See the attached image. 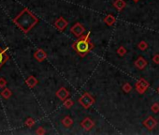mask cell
<instances>
[{
	"label": "cell",
	"mask_w": 159,
	"mask_h": 135,
	"mask_svg": "<svg viewBox=\"0 0 159 135\" xmlns=\"http://www.w3.org/2000/svg\"><path fill=\"white\" fill-rule=\"evenodd\" d=\"M13 22L23 32L27 33L38 23L39 19L29 9H25L20 14L15 17Z\"/></svg>",
	"instance_id": "6da1fadb"
},
{
	"label": "cell",
	"mask_w": 159,
	"mask_h": 135,
	"mask_svg": "<svg viewBox=\"0 0 159 135\" xmlns=\"http://www.w3.org/2000/svg\"><path fill=\"white\" fill-rule=\"evenodd\" d=\"M90 32L86 34L85 37H82L76 43V49L79 52L80 56H85L86 53L90 51V42H89V37Z\"/></svg>",
	"instance_id": "7a4b0ae2"
},
{
	"label": "cell",
	"mask_w": 159,
	"mask_h": 135,
	"mask_svg": "<svg viewBox=\"0 0 159 135\" xmlns=\"http://www.w3.org/2000/svg\"><path fill=\"white\" fill-rule=\"evenodd\" d=\"M79 102L83 108L88 109V108H90L94 103V99L89 93H84L79 99Z\"/></svg>",
	"instance_id": "3957f363"
},
{
	"label": "cell",
	"mask_w": 159,
	"mask_h": 135,
	"mask_svg": "<svg viewBox=\"0 0 159 135\" xmlns=\"http://www.w3.org/2000/svg\"><path fill=\"white\" fill-rule=\"evenodd\" d=\"M149 87V83L143 78H140L136 84V89L140 94H143Z\"/></svg>",
	"instance_id": "277c9868"
},
{
	"label": "cell",
	"mask_w": 159,
	"mask_h": 135,
	"mask_svg": "<svg viewBox=\"0 0 159 135\" xmlns=\"http://www.w3.org/2000/svg\"><path fill=\"white\" fill-rule=\"evenodd\" d=\"M70 31H71V33L73 35H75L76 37H80L84 33V31H85V29H84V27L82 25V23H77L76 25H74L72 26Z\"/></svg>",
	"instance_id": "5b68a950"
},
{
	"label": "cell",
	"mask_w": 159,
	"mask_h": 135,
	"mask_svg": "<svg viewBox=\"0 0 159 135\" xmlns=\"http://www.w3.org/2000/svg\"><path fill=\"white\" fill-rule=\"evenodd\" d=\"M80 126H82L85 130H90L91 129H93V128L94 127V122L91 119V118L86 117L82 121Z\"/></svg>",
	"instance_id": "8992f818"
},
{
	"label": "cell",
	"mask_w": 159,
	"mask_h": 135,
	"mask_svg": "<svg viewBox=\"0 0 159 135\" xmlns=\"http://www.w3.org/2000/svg\"><path fill=\"white\" fill-rule=\"evenodd\" d=\"M69 96V92L66 87H61L56 92V97L61 100H66Z\"/></svg>",
	"instance_id": "52a82bcc"
},
{
	"label": "cell",
	"mask_w": 159,
	"mask_h": 135,
	"mask_svg": "<svg viewBox=\"0 0 159 135\" xmlns=\"http://www.w3.org/2000/svg\"><path fill=\"white\" fill-rule=\"evenodd\" d=\"M143 125L147 128L148 130H153L154 127L157 126V121L154 119L153 116H149L146 120L143 122Z\"/></svg>",
	"instance_id": "ba28073f"
},
{
	"label": "cell",
	"mask_w": 159,
	"mask_h": 135,
	"mask_svg": "<svg viewBox=\"0 0 159 135\" xmlns=\"http://www.w3.org/2000/svg\"><path fill=\"white\" fill-rule=\"evenodd\" d=\"M67 23H67L66 20L63 18V17H60V18H58L55 21V27L58 30H60V31H63V30L67 26Z\"/></svg>",
	"instance_id": "9c48e42d"
},
{
	"label": "cell",
	"mask_w": 159,
	"mask_h": 135,
	"mask_svg": "<svg viewBox=\"0 0 159 135\" xmlns=\"http://www.w3.org/2000/svg\"><path fill=\"white\" fill-rule=\"evenodd\" d=\"M34 57H35V59L37 60V61L42 62L44 59H46L47 53L44 52L42 49H39L35 53H34Z\"/></svg>",
	"instance_id": "30bf717a"
},
{
	"label": "cell",
	"mask_w": 159,
	"mask_h": 135,
	"mask_svg": "<svg viewBox=\"0 0 159 135\" xmlns=\"http://www.w3.org/2000/svg\"><path fill=\"white\" fill-rule=\"evenodd\" d=\"M7 50H8V48H7L6 50H3L1 47H0V68L4 65L5 62L8 61V59H9L8 53H6Z\"/></svg>",
	"instance_id": "8fae6325"
},
{
	"label": "cell",
	"mask_w": 159,
	"mask_h": 135,
	"mask_svg": "<svg viewBox=\"0 0 159 135\" xmlns=\"http://www.w3.org/2000/svg\"><path fill=\"white\" fill-rule=\"evenodd\" d=\"M135 66H136L138 70H143L145 67L147 66V61L146 59L143 58V57L140 56L136 60V62H135Z\"/></svg>",
	"instance_id": "7c38bea8"
},
{
	"label": "cell",
	"mask_w": 159,
	"mask_h": 135,
	"mask_svg": "<svg viewBox=\"0 0 159 135\" xmlns=\"http://www.w3.org/2000/svg\"><path fill=\"white\" fill-rule=\"evenodd\" d=\"M25 84L30 87V88H33L37 86L38 84V80H37L34 76H29L27 79L25 80Z\"/></svg>",
	"instance_id": "4fadbf2b"
},
{
	"label": "cell",
	"mask_w": 159,
	"mask_h": 135,
	"mask_svg": "<svg viewBox=\"0 0 159 135\" xmlns=\"http://www.w3.org/2000/svg\"><path fill=\"white\" fill-rule=\"evenodd\" d=\"M104 22H105V23H106V25L110 26V25H113L114 23H115L116 19H115V17H114L113 15L109 14V15H107L106 18L104 19Z\"/></svg>",
	"instance_id": "5bb4252c"
},
{
	"label": "cell",
	"mask_w": 159,
	"mask_h": 135,
	"mask_svg": "<svg viewBox=\"0 0 159 135\" xmlns=\"http://www.w3.org/2000/svg\"><path fill=\"white\" fill-rule=\"evenodd\" d=\"M113 6L115 7L118 11H121V9H123L124 7L126 6V4L124 0H115L114 3H113Z\"/></svg>",
	"instance_id": "9a60e30c"
},
{
	"label": "cell",
	"mask_w": 159,
	"mask_h": 135,
	"mask_svg": "<svg viewBox=\"0 0 159 135\" xmlns=\"http://www.w3.org/2000/svg\"><path fill=\"white\" fill-rule=\"evenodd\" d=\"M62 124H63L66 128H69V127H71V126H72V124H73V120H72V118H71V117H69V116H66V117L62 120Z\"/></svg>",
	"instance_id": "2e32d148"
},
{
	"label": "cell",
	"mask_w": 159,
	"mask_h": 135,
	"mask_svg": "<svg viewBox=\"0 0 159 135\" xmlns=\"http://www.w3.org/2000/svg\"><path fill=\"white\" fill-rule=\"evenodd\" d=\"M11 95H12L11 91L9 88H5L1 91V96L4 98V99H9V98H11Z\"/></svg>",
	"instance_id": "e0dca14e"
},
{
	"label": "cell",
	"mask_w": 159,
	"mask_h": 135,
	"mask_svg": "<svg viewBox=\"0 0 159 135\" xmlns=\"http://www.w3.org/2000/svg\"><path fill=\"white\" fill-rule=\"evenodd\" d=\"M64 106H65L66 108H67V109H69V108H71L73 106V101L72 100L70 99H67L65 101H64Z\"/></svg>",
	"instance_id": "ac0fdd59"
},
{
	"label": "cell",
	"mask_w": 159,
	"mask_h": 135,
	"mask_svg": "<svg viewBox=\"0 0 159 135\" xmlns=\"http://www.w3.org/2000/svg\"><path fill=\"white\" fill-rule=\"evenodd\" d=\"M117 53H118V55H119L120 56H124V55L126 53V48H124V46L119 47V48H118V50H117Z\"/></svg>",
	"instance_id": "d6986e66"
},
{
	"label": "cell",
	"mask_w": 159,
	"mask_h": 135,
	"mask_svg": "<svg viewBox=\"0 0 159 135\" xmlns=\"http://www.w3.org/2000/svg\"><path fill=\"white\" fill-rule=\"evenodd\" d=\"M123 90L126 93H129L130 91L132 90V86H131V84H128V83H126L123 86Z\"/></svg>",
	"instance_id": "ffe728a7"
},
{
	"label": "cell",
	"mask_w": 159,
	"mask_h": 135,
	"mask_svg": "<svg viewBox=\"0 0 159 135\" xmlns=\"http://www.w3.org/2000/svg\"><path fill=\"white\" fill-rule=\"evenodd\" d=\"M25 125H26L27 127L31 128V127L34 126V125H35V120H34L33 118L29 117V118H27V119L25 120Z\"/></svg>",
	"instance_id": "44dd1931"
},
{
	"label": "cell",
	"mask_w": 159,
	"mask_h": 135,
	"mask_svg": "<svg viewBox=\"0 0 159 135\" xmlns=\"http://www.w3.org/2000/svg\"><path fill=\"white\" fill-rule=\"evenodd\" d=\"M138 48H140L141 51H145L148 48V44L146 43V41H140L138 43Z\"/></svg>",
	"instance_id": "7402d4cb"
},
{
	"label": "cell",
	"mask_w": 159,
	"mask_h": 135,
	"mask_svg": "<svg viewBox=\"0 0 159 135\" xmlns=\"http://www.w3.org/2000/svg\"><path fill=\"white\" fill-rule=\"evenodd\" d=\"M151 110H152V112H154V113H158L159 112V103H154L153 104V106L151 107Z\"/></svg>",
	"instance_id": "603a6c76"
},
{
	"label": "cell",
	"mask_w": 159,
	"mask_h": 135,
	"mask_svg": "<svg viewBox=\"0 0 159 135\" xmlns=\"http://www.w3.org/2000/svg\"><path fill=\"white\" fill-rule=\"evenodd\" d=\"M6 84H7V81L3 77H0V87H5Z\"/></svg>",
	"instance_id": "cb8c5ba5"
},
{
	"label": "cell",
	"mask_w": 159,
	"mask_h": 135,
	"mask_svg": "<svg viewBox=\"0 0 159 135\" xmlns=\"http://www.w3.org/2000/svg\"><path fill=\"white\" fill-rule=\"evenodd\" d=\"M36 133H37V134H39V135H42V134L45 133V130H44L42 127H40V128H39L38 130H37Z\"/></svg>",
	"instance_id": "d4e9b609"
},
{
	"label": "cell",
	"mask_w": 159,
	"mask_h": 135,
	"mask_svg": "<svg viewBox=\"0 0 159 135\" xmlns=\"http://www.w3.org/2000/svg\"><path fill=\"white\" fill-rule=\"evenodd\" d=\"M153 61L155 63V64H159V55L156 53L154 57H153Z\"/></svg>",
	"instance_id": "484cf974"
},
{
	"label": "cell",
	"mask_w": 159,
	"mask_h": 135,
	"mask_svg": "<svg viewBox=\"0 0 159 135\" xmlns=\"http://www.w3.org/2000/svg\"><path fill=\"white\" fill-rule=\"evenodd\" d=\"M133 1H134V2H138V0H133Z\"/></svg>",
	"instance_id": "4316f807"
},
{
	"label": "cell",
	"mask_w": 159,
	"mask_h": 135,
	"mask_svg": "<svg viewBox=\"0 0 159 135\" xmlns=\"http://www.w3.org/2000/svg\"><path fill=\"white\" fill-rule=\"evenodd\" d=\"M158 92H159V87H158Z\"/></svg>",
	"instance_id": "83f0119b"
}]
</instances>
